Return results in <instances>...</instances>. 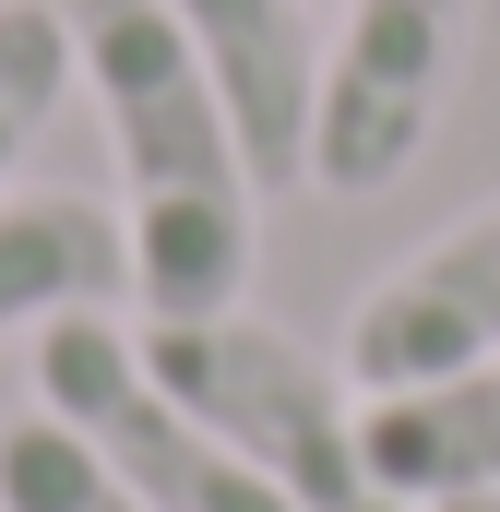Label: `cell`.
Returning <instances> with one entry per match:
<instances>
[{
  "label": "cell",
  "mask_w": 500,
  "mask_h": 512,
  "mask_svg": "<svg viewBox=\"0 0 500 512\" xmlns=\"http://www.w3.org/2000/svg\"><path fill=\"white\" fill-rule=\"evenodd\" d=\"M84 96L120 155V239H131V298L143 322H215L250 310L262 262V179L250 143L203 72V48L167 24V0H60Z\"/></svg>",
  "instance_id": "obj_1"
},
{
  "label": "cell",
  "mask_w": 500,
  "mask_h": 512,
  "mask_svg": "<svg viewBox=\"0 0 500 512\" xmlns=\"http://www.w3.org/2000/svg\"><path fill=\"white\" fill-rule=\"evenodd\" d=\"M143 358H155V382L179 393V405H191V417H203V429H215L286 512H405L370 477L346 358L298 346L286 322H262V310L143 322Z\"/></svg>",
  "instance_id": "obj_2"
},
{
  "label": "cell",
  "mask_w": 500,
  "mask_h": 512,
  "mask_svg": "<svg viewBox=\"0 0 500 512\" xmlns=\"http://www.w3.org/2000/svg\"><path fill=\"white\" fill-rule=\"evenodd\" d=\"M465 60H477V0H334L322 96H310V179L346 203L393 191L441 143Z\"/></svg>",
  "instance_id": "obj_3"
},
{
  "label": "cell",
  "mask_w": 500,
  "mask_h": 512,
  "mask_svg": "<svg viewBox=\"0 0 500 512\" xmlns=\"http://www.w3.org/2000/svg\"><path fill=\"white\" fill-rule=\"evenodd\" d=\"M36 405H48L143 512H286L179 393L155 382L143 334L108 322V310H72V322L36 334Z\"/></svg>",
  "instance_id": "obj_4"
},
{
  "label": "cell",
  "mask_w": 500,
  "mask_h": 512,
  "mask_svg": "<svg viewBox=\"0 0 500 512\" xmlns=\"http://www.w3.org/2000/svg\"><path fill=\"white\" fill-rule=\"evenodd\" d=\"M477 358H500V203L417 239L346 310V382L358 393H417V382L477 370Z\"/></svg>",
  "instance_id": "obj_5"
},
{
  "label": "cell",
  "mask_w": 500,
  "mask_h": 512,
  "mask_svg": "<svg viewBox=\"0 0 500 512\" xmlns=\"http://www.w3.org/2000/svg\"><path fill=\"white\" fill-rule=\"evenodd\" d=\"M167 24L203 48L215 96L250 143V179H310V96H322V0H167Z\"/></svg>",
  "instance_id": "obj_6"
},
{
  "label": "cell",
  "mask_w": 500,
  "mask_h": 512,
  "mask_svg": "<svg viewBox=\"0 0 500 512\" xmlns=\"http://www.w3.org/2000/svg\"><path fill=\"white\" fill-rule=\"evenodd\" d=\"M358 441H370V477L405 512L500 501V358L417 382V393H358Z\"/></svg>",
  "instance_id": "obj_7"
},
{
  "label": "cell",
  "mask_w": 500,
  "mask_h": 512,
  "mask_svg": "<svg viewBox=\"0 0 500 512\" xmlns=\"http://www.w3.org/2000/svg\"><path fill=\"white\" fill-rule=\"evenodd\" d=\"M131 298V239L96 191H0V334Z\"/></svg>",
  "instance_id": "obj_8"
},
{
  "label": "cell",
  "mask_w": 500,
  "mask_h": 512,
  "mask_svg": "<svg viewBox=\"0 0 500 512\" xmlns=\"http://www.w3.org/2000/svg\"><path fill=\"white\" fill-rule=\"evenodd\" d=\"M72 96H84V60H72L60 0H0V179L48 143V120Z\"/></svg>",
  "instance_id": "obj_9"
},
{
  "label": "cell",
  "mask_w": 500,
  "mask_h": 512,
  "mask_svg": "<svg viewBox=\"0 0 500 512\" xmlns=\"http://www.w3.org/2000/svg\"><path fill=\"white\" fill-rule=\"evenodd\" d=\"M0 512H143V501H131L48 405H24V417H0Z\"/></svg>",
  "instance_id": "obj_10"
},
{
  "label": "cell",
  "mask_w": 500,
  "mask_h": 512,
  "mask_svg": "<svg viewBox=\"0 0 500 512\" xmlns=\"http://www.w3.org/2000/svg\"><path fill=\"white\" fill-rule=\"evenodd\" d=\"M441 512H500V501H441Z\"/></svg>",
  "instance_id": "obj_11"
}]
</instances>
